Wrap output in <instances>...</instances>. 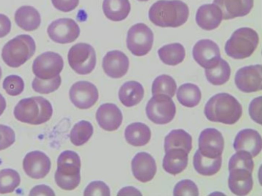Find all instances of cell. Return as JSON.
Returning a JSON list of instances; mask_svg holds the SVG:
<instances>
[{"label": "cell", "mask_w": 262, "mask_h": 196, "mask_svg": "<svg viewBox=\"0 0 262 196\" xmlns=\"http://www.w3.org/2000/svg\"><path fill=\"white\" fill-rule=\"evenodd\" d=\"M189 16L187 5L180 0H159L150 8L148 16L155 25L176 28L185 24Z\"/></svg>", "instance_id": "cell-1"}, {"label": "cell", "mask_w": 262, "mask_h": 196, "mask_svg": "<svg viewBox=\"0 0 262 196\" xmlns=\"http://www.w3.org/2000/svg\"><path fill=\"white\" fill-rule=\"evenodd\" d=\"M204 114L211 121L233 124L241 118L242 107L237 100L230 94L219 93L207 101Z\"/></svg>", "instance_id": "cell-2"}, {"label": "cell", "mask_w": 262, "mask_h": 196, "mask_svg": "<svg viewBox=\"0 0 262 196\" xmlns=\"http://www.w3.org/2000/svg\"><path fill=\"white\" fill-rule=\"evenodd\" d=\"M53 108L50 102L41 96L25 98L18 102L14 110L15 118L22 122L38 125L48 121Z\"/></svg>", "instance_id": "cell-3"}, {"label": "cell", "mask_w": 262, "mask_h": 196, "mask_svg": "<svg viewBox=\"0 0 262 196\" xmlns=\"http://www.w3.org/2000/svg\"><path fill=\"white\" fill-rule=\"evenodd\" d=\"M35 50V43L31 36L19 35L5 44L2 49V57L8 66L17 68L30 59Z\"/></svg>", "instance_id": "cell-4"}, {"label": "cell", "mask_w": 262, "mask_h": 196, "mask_svg": "<svg viewBox=\"0 0 262 196\" xmlns=\"http://www.w3.org/2000/svg\"><path fill=\"white\" fill-rule=\"evenodd\" d=\"M259 42L257 32L253 29L243 27L235 30L225 46L227 55L234 59H244L251 56Z\"/></svg>", "instance_id": "cell-5"}, {"label": "cell", "mask_w": 262, "mask_h": 196, "mask_svg": "<svg viewBox=\"0 0 262 196\" xmlns=\"http://www.w3.org/2000/svg\"><path fill=\"white\" fill-rule=\"evenodd\" d=\"M68 59L72 69L81 75L91 73L96 63L95 51L86 43H78L72 46L68 52Z\"/></svg>", "instance_id": "cell-6"}, {"label": "cell", "mask_w": 262, "mask_h": 196, "mask_svg": "<svg viewBox=\"0 0 262 196\" xmlns=\"http://www.w3.org/2000/svg\"><path fill=\"white\" fill-rule=\"evenodd\" d=\"M176 112V107L173 100L163 94L153 95L146 106L147 117L157 124L170 122L173 119Z\"/></svg>", "instance_id": "cell-7"}, {"label": "cell", "mask_w": 262, "mask_h": 196, "mask_svg": "<svg viewBox=\"0 0 262 196\" xmlns=\"http://www.w3.org/2000/svg\"><path fill=\"white\" fill-rule=\"evenodd\" d=\"M154 34L151 29L143 23H138L129 29L126 38L127 48L134 55L141 56L151 49Z\"/></svg>", "instance_id": "cell-8"}, {"label": "cell", "mask_w": 262, "mask_h": 196, "mask_svg": "<svg viewBox=\"0 0 262 196\" xmlns=\"http://www.w3.org/2000/svg\"><path fill=\"white\" fill-rule=\"evenodd\" d=\"M63 68V60L58 53L48 51L39 55L34 60L32 70L36 77L50 79L59 75Z\"/></svg>", "instance_id": "cell-9"}, {"label": "cell", "mask_w": 262, "mask_h": 196, "mask_svg": "<svg viewBox=\"0 0 262 196\" xmlns=\"http://www.w3.org/2000/svg\"><path fill=\"white\" fill-rule=\"evenodd\" d=\"M47 32L54 42L64 44L75 41L80 34V28L73 19L59 18L53 21L48 27Z\"/></svg>", "instance_id": "cell-10"}, {"label": "cell", "mask_w": 262, "mask_h": 196, "mask_svg": "<svg viewBox=\"0 0 262 196\" xmlns=\"http://www.w3.org/2000/svg\"><path fill=\"white\" fill-rule=\"evenodd\" d=\"M72 103L80 109H88L97 102L99 94L96 86L86 81H78L72 85L69 91Z\"/></svg>", "instance_id": "cell-11"}, {"label": "cell", "mask_w": 262, "mask_h": 196, "mask_svg": "<svg viewBox=\"0 0 262 196\" xmlns=\"http://www.w3.org/2000/svg\"><path fill=\"white\" fill-rule=\"evenodd\" d=\"M235 83L237 88L245 93L261 90V65H251L239 69L235 76Z\"/></svg>", "instance_id": "cell-12"}, {"label": "cell", "mask_w": 262, "mask_h": 196, "mask_svg": "<svg viewBox=\"0 0 262 196\" xmlns=\"http://www.w3.org/2000/svg\"><path fill=\"white\" fill-rule=\"evenodd\" d=\"M192 55L195 61L205 69L215 66L221 58L219 46L208 39L199 40L193 48Z\"/></svg>", "instance_id": "cell-13"}, {"label": "cell", "mask_w": 262, "mask_h": 196, "mask_svg": "<svg viewBox=\"0 0 262 196\" xmlns=\"http://www.w3.org/2000/svg\"><path fill=\"white\" fill-rule=\"evenodd\" d=\"M199 150L201 154L209 158L221 156L224 147V138L215 128L204 129L199 138Z\"/></svg>", "instance_id": "cell-14"}, {"label": "cell", "mask_w": 262, "mask_h": 196, "mask_svg": "<svg viewBox=\"0 0 262 196\" xmlns=\"http://www.w3.org/2000/svg\"><path fill=\"white\" fill-rule=\"evenodd\" d=\"M23 168L29 177L39 179L44 178L49 172L51 161L45 153L35 150L26 155L23 161Z\"/></svg>", "instance_id": "cell-15"}, {"label": "cell", "mask_w": 262, "mask_h": 196, "mask_svg": "<svg viewBox=\"0 0 262 196\" xmlns=\"http://www.w3.org/2000/svg\"><path fill=\"white\" fill-rule=\"evenodd\" d=\"M102 67L105 74L113 78L123 77L127 72L129 60L122 52L113 50L107 52L103 58Z\"/></svg>", "instance_id": "cell-16"}, {"label": "cell", "mask_w": 262, "mask_h": 196, "mask_svg": "<svg viewBox=\"0 0 262 196\" xmlns=\"http://www.w3.org/2000/svg\"><path fill=\"white\" fill-rule=\"evenodd\" d=\"M132 169L134 176L142 182L151 180L157 171L155 159L148 153L137 154L132 161Z\"/></svg>", "instance_id": "cell-17"}, {"label": "cell", "mask_w": 262, "mask_h": 196, "mask_svg": "<svg viewBox=\"0 0 262 196\" xmlns=\"http://www.w3.org/2000/svg\"><path fill=\"white\" fill-rule=\"evenodd\" d=\"M261 138L256 130L247 128L237 134L233 147L236 151H245L248 153L252 157H256L261 149Z\"/></svg>", "instance_id": "cell-18"}, {"label": "cell", "mask_w": 262, "mask_h": 196, "mask_svg": "<svg viewBox=\"0 0 262 196\" xmlns=\"http://www.w3.org/2000/svg\"><path fill=\"white\" fill-rule=\"evenodd\" d=\"M96 117L100 127L109 132L117 129L123 119L120 110L113 103L101 105L97 111Z\"/></svg>", "instance_id": "cell-19"}, {"label": "cell", "mask_w": 262, "mask_h": 196, "mask_svg": "<svg viewBox=\"0 0 262 196\" xmlns=\"http://www.w3.org/2000/svg\"><path fill=\"white\" fill-rule=\"evenodd\" d=\"M253 0H214L222 13L223 19H231L244 16L250 13L253 7Z\"/></svg>", "instance_id": "cell-20"}, {"label": "cell", "mask_w": 262, "mask_h": 196, "mask_svg": "<svg viewBox=\"0 0 262 196\" xmlns=\"http://www.w3.org/2000/svg\"><path fill=\"white\" fill-rule=\"evenodd\" d=\"M223 19L220 8L214 4H205L199 8L195 20L198 25L205 30H213L220 25Z\"/></svg>", "instance_id": "cell-21"}, {"label": "cell", "mask_w": 262, "mask_h": 196, "mask_svg": "<svg viewBox=\"0 0 262 196\" xmlns=\"http://www.w3.org/2000/svg\"><path fill=\"white\" fill-rule=\"evenodd\" d=\"M228 186L232 193L237 195H245L253 187L251 172L244 169H233L229 171Z\"/></svg>", "instance_id": "cell-22"}, {"label": "cell", "mask_w": 262, "mask_h": 196, "mask_svg": "<svg viewBox=\"0 0 262 196\" xmlns=\"http://www.w3.org/2000/svg\"><path fill=\"white\" fill-rule=\"evenodd\" d=\"M163 160V167L169 173L173 175L183 171L188 164V154L181 149L173 148L165 152Z\"/></svg>", "instance_id": "cell-23"}, {"label": "cell", "mask_w": 262, "mask_h": 196, "mask_svg": "<svg viewBox=\"0 0 262 196\" xmlns=\"http://www.w3.org/2000/svg\"><path fill=\"white\" fill-rule=\"evenodd\" d=\"M14 18L17 25L27 31L35 30L41 23L39 13L30 6H23L19 8L15 12Z\"/></svg>", "instance_id": "cell-24"}, {"label": "cell", "mask_w": 262, "mask_h": 196, "mask_svg": "<svg viewBox=\"0 0 262 196\" xmlns=\"http://www.w3.org/2000/svg\"><path fill=\"white\" fill-rule=\"evenodd\" d=\"M144 89L141 84L136 81L125 82L119 89V98L126 107L138 104L144 97Z\"/></svg>", "instance_id": "cell-25"}, {"label": "cell", "mask_w": 262, "mask_h": 196, "mask_svg": "<svg viewBox=\"0 0 262 196\" xmlns=\"http://www.w3.org/2000/svg\"><path fill=\"white\" fill-rule=\"evenodd\" d=\"M56 171L65 176H74L80 173L81 162L79 156L70 150L62 152L57 159Z\"/></svg>", "instance_id": "cell-26"}, {"label": "cell", "mask_w": 262, "mask_h": 196, "mask_svg": "<svg viewBox=\"0 0 262 196\" xmlns=\"http://www.w3.org/2000/svg\"><path fill=\"white\" fill-rule=\"evenodd\" d=\"M124 134L127 143L134 146L145 145L151 137V131L148 126L141 122H135L128 125Z\"/></svg>", "instance_id": "cell-27"}, {"label": "cell", "mask_w": 262, "mask_h": 196, "mask_svg": "<svg viewBox=\"0 0 262 196\" xmlns=\"http://www.w3.org/2000/svg\"><path fill=\"white\" fill-rule=\"evenodd\" d=\"M102 9L107 18L119 21L128 16L130 11V5L128 0H104Z\"/></svg>", "instance_id": "cell-28"}, {"label": "cell", "mask_w": 262, "mask_h": 196, "mask_svg": "<svg viewBox=\"0 0 262 196\" xmlns=\"http://www.w3.org/2000/svg\"><path fill=\"white\" fill-rule=\"evenodd\" d=\"M165 152L173 149H181L189 154L192 148V137L182 129L172 130L165 138Z\"/></svg>", "instance_id": "cell-29"}, {"label": "cell", "mask_w": 262, "mask_h": 196, "mask_svg": "<svg viewBox=\"0 0 262 196\" xmlns=\"http://www.w3.org/2000/svg\"><path fill=\"white\" fill-rule=\"evenodd\" d=\"M222 164L221 156L213 158L203 155L198 149L193 156V166L200 174L210 176L215 174L220 169Z\"/></svg>", "instance_id": "cell-30"}, {"label": "cell", "mask_w": 262, "mask_h": 196, "mask_svg": "<svg viewBox=\"0 0 262 196\" xmlns=\"http://www.w3.org/2000/svg\"><path fill=\"white\" fill-rule=\"evenodd\" d=\"M161 61L166 64L176 66L182 62L185 56L184 47L180 43L165 45L158 51Z\"/></svg>", "instance_id": "cell-31"}, {"label": "cell", "mask_w": 262, "mask_h": 196, "mask_svg": "<svg viewBox=\"0 0 262 196\" xmlns=\"http://www.w3.org/2000/svg\"><path fill=\"white\" fill-rule=\"evenodd\" d=\"M177 97L182 105L192 107L199 103L201 99V92L196 85L187 83L179 88Z\"/></svg>", "instance_id": "cell-32"}, {"label": "cell", "mask_w": 262, "mask_h": 196, "mask_svg": "<svg viewBox=\"0 0 262 196\" xmlns=\"http://www.w3.org/2000/svg\"><path fill=\"white\" fill-rule=\"evenodd\" d=\"M230 74L229 64L221 58L215 66L205 69L207 80L214 85H220L226 83L229 79Z\"/></svg>", "instance_id": "cell-33"}, {"label": "cell", "mask_w": 262, "mask_h": 196, "mask_svg": "<svg viewBox=\"0 0 262 196\" xmlns=\"http://www.w3.org/2000/svg\"><path fill=\"white\" fill-rule=\"evenodd\" d=\"M93 134L92 124L89 121L82 120L74 125L70 132V138L74 145L80 146L85 143Z\"/></svg>", "instance_id": "cell-34"}, {"label": "cell", "mask_w": 262, "mask_h": 196, "mask_svg": "<svg viewBox=\"0 0 262 196\" xmlns=\"http://www.w3.org/2000/svg\"><path fill=\"white\" fill-rule=\"evenodd\" d=\"M177 90V84L171 76L163 74L158 76L152 84L153 95L163 94L171 98Z\"/></svg>", "instance_id": "cell-35"}, {"label": "cell", "mask_w": 262, "mask_h": 196, "mask_svg": "<svg viewBox=\"0 0 262 196\" xmlns=\"http://www.w3.org/2000/svg\"><path fill=\"white\" fill-rule=\"evenodd\" d=\"M20 182L19 175L15 170L7 168L0 171V193L13 192Z\"/></svg>", "instance_id": "cell-36"}, {"label": "cell", "mask_w": 262, "mask_h": 196, "mask_svg": "<svg viewBox=\"0 0 262 196\" xmlns=\"http://www.w3.org/2000/svg\"><path fill=\"white\" fill-rule=\"evenodd\" d=\"M252 158V156L246 151H237L229 160V170L233 169H244L252 173L254 168V162Z\"/></svg>", "instance_id": "cell-37"}, {"label": "cell", "mask_w": 262, "mask_h": 196, "mask_svg": "<svg viewBox=\"0 0 262 196\" xmlns=\"http://www.w3.org/2000/svg\"><path fill=\"white\" fill-rule=\"evenodd\" d=\"M61 79L59 75L50 79H42L35 77L32 85L33 89L40 94H49L57 90L61 84Z\"/></svg>", "instance_id": "cell-38"}, {"label": "cell", "mask_w": 262, "mask_h": 196, "mask_svg": "<svg viewBox=\"0 0 262 196\" xmlns=\"http://www.w3.org/2000/svg\"><path fill=\"white\" fill-rule=\"evenodd\" d=\"M3 86L6 93L11 96H16L22 93L24 89L23 79L17 75H12L5 78Z\"/></svg>", "instance_id": "cell-39"}, {"label": "cell", "mask_w": 262, "mask_h": 196, "mask_svg": "<svg viewBox=\"0 0 262 196\" xmlns=\"http://www.w3.org/2000/svg\"><path fill=\"white\" fill-rule=\"evenodd\" d=\"M55 180L57 185L64 190H71L76 188L80 183V173L74 176H65L56 171Z\"/></svg>", "instance_id": "cell-40"}, {"label": "cell", "mask_w": 262, "mask_h": 196, "mask_svg": "<svg viewBox=\"0 0 262 196\" xmlns=\"http://www.w3.org/2000/svg\"><path fill=\"white\" fill-rule=\"evenodd\" d=\"M173 195H199V190L196 185L191 180H183L176 185L173 189Z\"/></svg>", "instance_id": "cell-41"}, {"label": "cell", "mask_w": 262, "mask_h": 196, "mask_svg": "<svg viewBox=\"0 0 262 196\" xmlns=\"http://www.w3.org/2000/svg\"><path fill=\"white\" fill-rule=\"evenodd\" d=\"M110 189L108 186L103 182L95 181L91 182L85 188L83 195H110Z\"/></svg>", "instance_id": "cell-42"}, {"label": "cell", "mask_w": 262, "mask_h": 196, "mask_svg": "<svg viewBox=\"0 0 262 196\" xmlns=\"http://www.w3.org/2000/svg\"><path fill=\"white\" fill-rule=\"evenodd\" d=\"M15 135L10 127L0 124V150L11 146L15 141Z\"/></svg>", "instance_id": "cell-43"}, {"label": "cell", "mask_w": 262, "mask_h": 196, "mask_svg": "<svg viewBox=\"0 0 262 196\" xmlns=\"http://www.w3.org/2000/svg\"><path fill=\"white\" fill-rule=\"evenodd\" d=\"M261 97L255 98L251 102L249 107V115L255 122L261 124Z\"/></svg>", "instance_id": "cell-44"}, {"label": "cell", "mask_w": 262, "mask_h": 196, "mask_svg": "<svg viewBox=\"0 0 262 196\" xmlns=\"http://www.w3.org/2000/svg\"><path fill=\"white\" fill-rule=\"evenodd\" d=\"M54 7L64 12L75 9L79 4V0H51Z\"/></svg>", "instance_id": "cell-45"}, {"label": "cell", "mask_w": 262, "mask_h": 196, "mask_svg": "<svg viewBox=\"0 0 262 196\" xmlns=\"http://www.w3.org/2000/svg\"><path fill=\"white\" fill-rule=\"evenodd\" d=\"M11 23L5 15L0 14V38L6 36L10 31Z\"/></svg>", "instance_id": "cell-46"}, {"label": "cell", "mask_w": 262, "mask_h": 196, "mask_svg": "<svg viewBox=\"0 0 262 196\" xmlns=\"http://www.w3.org/2000/svg\"><path fill=\"white\" fill-rule=\"evenodd\" d=\"M30 195H55L53 190L45 185H37L33 187L30 192Z\"/></svg>", "instance_id": "cell-47"}, {"label": "cell", "mask_w": 262, "mask_h": 196, "mask_svg": "<svg viewBox=\"0 0 262 196\" xmlns=\"http://www.w3.org/2000/svg\"><path fill=\"white\" fill-rule=\"evenodd\" d=\"M118 195H141V192L139 190L133 187H126L123 188L120 190Z\"/></svg>", "instance_id": "cell-48"}, {"label": "cell", "mask_w": 262, "mask_h": 196, "mask_svg": "<svg viewBox=\"0 0 262 196\" xmlns=\"http://www.w3.org/2000/svg\"><path fill=\"white\" fill-rule=\"evenodd\" d=\"M6 107V100L4 97L0 94V116L3 113Z\"/></svg>", "instance_id": "cell-49"}, {"label": "cell", "mask_w": 262, "mask_h": 196, "mask_svg": "<svg viewBox=\"0 0 262 196\" xmlns=\"http://www.w3.org/2000/svg\"><path fill=\"white\" fill-rule=\"evenodd\" d=\"M2 69H1V68L0 67V79L2 77Z\"/></svg>", "instance_id": "cell-50"}, {"label": "cell", "mask_w": 262, "mask_h": 196, "mask_svg": "<svg viewBox=\"0 0 262 196\" xmlns=\"http://www.w3.org/2000/svg\"><path fill=\"white\" fill-rule=\"evenodd\" d=\"M138 1H148V0H138Z\"/></svg>", "instance_id": "cell-51"}]
</instances>
